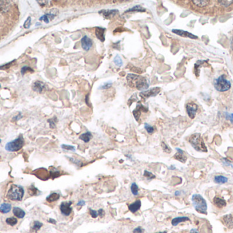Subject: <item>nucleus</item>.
<instances>
[{"instance_id": "obj_1", "label": "nucleus", "mask_w": 233, "mask_h": 233, "mask_svg": "<svg viewBox=\"0 0 233 233\" xmlns=\"http://www.w3.org/2000/svg\"><path fill=\"white\" fill-rule=\"evenodd\" d=\"M127 81L130 87H136L141 91H144L149 88V82L144 77L135 74H128L127 76Z\"/></svg>"}, {"instance_id": "obj_2", "label": "nucleus", "mask_w": 233, "mask_h": 233, "mask_svg": "<svg viewBox=\"0 0 233 233\" xmlns=\"http://www.w3.org/2000/svg\"><path fill=\"white\" fill-rule=\"evenodd\" d=\"M191 202L195 210L199 213L207 214V203L205 199L198 194H195L191 197Z\"/></svg>"}, {"instance_id": "obj_3", "label": "nucleus", "mask_w": 233, "mask_h": 233, "mask_svg": "<svg viewBox=\"0 0 233 233\" xmlns=\"http://www.w3.org/2000/svg\"><path fill=\"white\" fill-rule=\"evenodd\" d=\"M189 142L191 146L198 152H207V148L205 146L203 139L200 133H194L191 135L189 138Z\"/></svg>"}, {"instance_id": "obj_4", "label": "nucleus", "mask_w": 233, "mask_h": 233, "mask_svg": "<svg viewBox=\"0 0 233 233\" xmlns=\"http://www.w3.org/2000/svg\"><path fill=\"white\" fill-rule=\"evenodd\" d=\"M23 187L18 185H12L7 193V198L12 201H21L24 196Z\"/></svg>"}, {"instance_id": "obj_5", "label": "nucleus", "mask_w": 233, "mask_h": 233, "mask_svg": "<svg viewBox=\"0 0 233 233\" xmlns=\"http://www.w3.org/2000/svg\"><path fill=\"white\" fill-rule=\"evenodd\" d=\"M214 87L219 92H226L231 88V83L226 80L224 75H221L214 81Z\"/></svg>"}, {"instance_id": "obj_6", "label": "nucleus", "mask_w": 233, "mask_h": 233, "mask_svg": "<svg viewBox=\"0 0 233 233\" xmlns=\"http://www.w3.org/2000/svg\"><path fill=\"white\" fill-rule=\"evenodd\" d=\"M24 138L22 135H21L19 137L15 139L13 141L7 143L5 149L9 152H16L22 148L24 145Z\"/></svg>"}, {"instance_id": "obj_7", "label": "nucleus", "mask_w": 233, "mask_h": 233, "mask_svg": "<svg viewBox=\"0 0 233 233\" xmlns=\"http://www.w3.org/2000/svg\"><path fill=\"white\" fill-rule=\"evenodd\" d=\"M72 202V201L69 202H63L60 205L59 209L61 210V213L62 215L64 216H69L72 212V208L71 207Z\"/></svg>"}, {"instance_id": "obj_8", "label": "nucleus", "mask_w": 233, "mask_h": 233, "mask_svg": "<svg viewBox=\"0 0 233 233\" xmlns=\"http://www.w3.org/2000/svg\"><path fill=\"white\" fill-rule=\"evenodd\" d=\"M160 92V88L159 87H156V88H153L151 89H150L149 90H146V91H142L140 92L139 95L141 96V98L144 99H148L149 97H153V96H156L159 94Z\"/></svg>"}, {"instance_id": "obj_9", "label": "nucleus", "mask_w": 233, "mask_h": 233, "mask_svg": "<svg viewBox=\"0 0 233 233\" xmlns=\"http://www.w3.org/2000/svg\"><path fill=\"white\" fill-rule=\"evenodd\" d=\"M198 110V106L193 102L188 103L186 105V111L189 117L191 119H194L196 116V112Z\"/></svg>"}, {"instance_id": "obj_10", "label": "nucleus", "mask_w": 233, "mask_h": 233, "mask_svg": "<svg viewBox=\"0 0 233 233\" xmlns=\"http://www.w3.org/2000/svg\"><path fill=\"white\" fill-rule=\"evenodd\" d=\"M148 111H149L148 108L144 107L143 105L141 104V101H139V102L137 104V105H136V108L135 109L132 113H133V115L134 116L135 119H136L137 122H138L139 118H140V117H141V113L142 112H147Z\"/></svg>"}, {"instance_id": "obj_11", "label": "nucleus", "mask_w": 233, "mask_h": 233, "mask_svg": "<svg viewBox=\"0 0 233 233\" xmlns=\"http://www.w3.org/2000/svg\"><path fill=\"white\" fill-rule=\"evenodd\" d=\"M33 174L36 176V177L39 178L40 179L44 180H47L48 177H49L47 170L44 168H40L36 170H34V172H33Z\"/></svg>"}, {"instance_id": "obj_12", "label": "nucleus", "mask_w": 233, "mask_h": 233, "mask_svg": "<svg viewBox=\"0 0 233 233\" xmlns=\"http://www.w3.org/2000/svg\"><path fill=\"white\" fill-rule=\"evenodd\" d=\"M81 47L86 51H89L93 45V41L87 36H85L81 39Z\"/></svg>"}, {"instance_id": "obj_13", "label": "nucleus", "mask_w": 233, "mask_h": 233, "mask_svg": "<svg viewBox=\"0 0 233 233\" xmlns=\"http://www.w3.org/2000/svg\"><path fill=\"white\" fill-rule=\"evenodd\" d=\"M32 89L33 91L38 93H42L47 90V85L44 83L40 81H36L32 85Z\"/></svg>"}, {"instance_id": "obj_14", "label": "nucleus", "mask_w": 233, "mask_h": 233, "mask_svg": "<svg viewBox=\"0 0 233 233\" xmlns=\"http://www.w3.org/2000/svg\"><path fill=\"white\" fill-rule=\"evenodd\" d=\"M172 32L174 34H176V35H179L181 37H186V38H190L191 39H197L198 36H195L192 34H191L187 31H184V30L181 29H172Z\"/></svg>"}, {"instance_id": "obj_15", "label": "nucleus", "mask_w": 233, "mask_h": 233, "mask_svg": "<svg viewBox=\"0 0 233 233\" xmlns=\"http://www.w3.org/2000/svg\"><path fill=\"white\" fill-rule=\"evenodd\" d=\"M119 13L118 10L113 9V10H102L99 11V13L102 14L103 17L107 18V19H110V18L114 17L115 15Z\"/></svg>"}, {"instance_id": "obj_16", "label": "nucleus", "mask_w": 233, "mask_h": 233, "mask_svg": "<svg viewBox=\"0 0 233 233\" xmlns=\"http://www.w3.org/2000/svg\"><path fill=\"white\" fill-rule=\"evenodd\" d=\"M222 221L224 224L229 228L232 229L233 228V215L232 214H227V215H224L222 217Z\"/></svg>"}, {"instance_id": "obj_17", "label": "nucleus", "mask_w": 233, "mask_h": 233, "mask_svg": "<svg viewBox=\"0 0 233 233\" xmlns=\"http://www.w3.org/2000/svg\"><path fill=\"white\" fill-rule=\"evenodd\" d=\"M54 11H55V10H52V11H51L50 13H48L47 14H45L44 15H43L42 17H41L40 18V21H44L46 23H48L51 21H52V19H54L55 17L57 16V13H55Z\"/></svg>"}, {"instance_id": "obj_18", "label": "nucleus", "mask_w": 233, "mask_h": 233, "mask_svg": "<svg viewBox=\"0 0 233 233\" xmlns=\"http://www.w3.org/2000/svg\"><path fill=\"white\" fill-rule=\"evenodd\" d=\"M213 205L218 209H222L226 206V201L224 198L218 196L214 197L213 199Z\"/></svg>"}, {"instance_id": "obj_19", "label": "nucleus", "mask_w": 233, "mask_h": 233, "mask_svg": "<svg viewBox=\"0 0 233 233\" xmlns=\"http://www.w3.org/2000/svg\"><path fill=\"white\" fill-rule=\"evenodd\" d=\"M95 34L97 39H99L101 42L103 43L105 40L104 34L106 32V29L100 27H96Z\"/></svg>"}, {"instance_id": "obj_20", "label": "nucleus", "mask_w": 233, "mask_h": 233, "mask_svg": "<svg viewBox=\"0 0 233 233\" xmlns=\"http://www.w3.org/2000/svg\"><path fill=\"white\" fill-rule=\"evenodd\" d=\"M176 150H177V153H176L174 155L175 159L179 161H181V162L182 163H186V160H187V157L185 155H184L183 150H182L181 149H180L179 148H176Z\"/></svg>"}, {"instance_id": "obj_21", "label": "nucleus", "mask_w": 233, "mask_h": 233, "mask_svg": "<svg viewBox=\"0 0 233 233\" xmlns=\"http://www.w3.org/2000/svg\"><path fill=\"white\" fill-rule=\"evenodd\" d=\"M141 207V202L140 200L135 201L128 206V209L132 213H136Z\"/></svg>"}, {"instance_id": "obj_22", "label": "nucleus", "mask_w": 233, "mask_h": 233, "mask_svg": "<svg viewBox=\"0 0 233 233\" xmlns=\"http://www.w3.org/2000/svg\"><path fill=\"white\" fill-rule=\"evenodd\" d=\"M190 221V218L188 217H186V216L177 217H175L172 219L171 224L172 225L176 226V225H177L181 223V222H184V221Z\"/></svg>"}, {"instance_id": "obj_23", "label": "nucleus", "mask_w": 233, "mask_h": 233, "mask_svg": "<svg viewBox=\"0 0 233 233\" xmlns=\"http://www.w3.org/2000/svg\"><path fill=\"white\" fill-rule=\"evenodd\" d=\"M214 182L218 185H222V184H225L228 182V179L226 176H223V175H217L214 177Z\"/></svg>"}, {"instance_id": "obj_24", "label": "nucleus", "mask_w": 233, "mask_h": 233, "mask_svg": "<svg viewBox=\"0 0 233 233\" xmlns=\"http://www.w3.org/2000/svg\"><path fill=\"white\" fill-rule=\"evenodd\" d=\"M13 214L14 216H16L17 218L22 219V218H23L25 217V212L21 208L16 207V206H15V207L13 208Z\"/></svg>"}, {"instance_id": "obj_25", "label": "nucleus", "mask_w": 233, "mask_h": 233, "mask_svg": "<svg viewBox=\"0 0 233 233\" xmlns=\"http://www.w3.org/2000/svg\"><path fill=\"white\" fill-rule=\"evenodd\" d=\"M12 209V206L10 203H3L0 206V212L3 214L8 213Z\"/></svg>"}, {"instance_id": "obj_26", "label": "nucleus", "mask_w": 233, "mask_h": 233, "mask_svg": "<svg viewBox=\"0 0 233 233\" xmlns=\"http://www.w3.org/2000/svg\"><path fill=\"white\" fill-rule=\"evenodd\" d=\"M92 137H93V135H92V133L89 132V131H87V132L81 134L80 135L79 139H80V140H81L82 141H83L84 142H85V143H88L90 140H92Z\"/></svg>"}, {"instance_id": "obj_27", "label": "nucleus", "mask_w": 233, "mask_h": 233, "mask_svg": "<svg viewBox=\"0 0 233 233\" xmlns=\"http://www.w3.org/2000/svg\"><path fill=\"white\" fill-rule=\"evenodd\" d=\"M60 198V194L59 193H52L48 196L47 197V201L48 202H53L58 200Z\"/></svg>"}, {"instance_id": "obj_28", "label": "nucleus", "mask_w": 233, "mask_h": 233, "mask_svg": "<svg viewBox=\"0 0 233 233\" xmlns=\"http://www.w3.org/2000/svg\"><path fill=\"white\" fill-rule=\"evenodd\" d=\"M10 5L9 1H0V12H6Z\"/></svg>"}, {"instance_id": "obj_29", "label": "nucleus", "mask_w": 233, "mask_h": 233, "mask_svg": "<svg viewBox=\"0 0 233 233\" xmlns=\"http://www.w3.org/2000/svg\"><path fill=\"white\" fill-rule=\"evenodd\" d=\"M146 10L142 8L141 6H135L133 8H131L127 10L125 13H143L145 12Z\"/></svg>"}, {"instance_id": "obj_30", "label": "nucleus", "mask_w": 233, "mask_h": 233, "mask_svg": "<svg viewBox=\"0 0 233 233\" xmlns=\"http://www.w3.org/2000/svg\"><path fill=\"white\" fill-rule=\"evenodd\" d=\"M192 3L195 6H196L199 8H203L207 6L209 3V1H206V0H194Z\"/></svg>"}, {"instance_id": "obj_31", "label": "nucleus", "mask_w": 233, "mask_h": 233, "mask_svg": "<svg viewBox=\"0 0 233 233\" xmlns=\"http://www.w3.org/2000/svg\"><path fill=\"white\" fill-rule=\"evenodd\" d=\"M50 169H51L50 171H49L50 176L52 179H54L57 178V177H59V175H60V171L58 170V169H57L56 168H54V167H51Z\"/></svg>"}, {"instance_id": "obj_32", "label": "nucleus", "mask_w": 233, "mask_h": 233, "mask_svg": "<svg viewBox=\"0 0 233 233\" xmlns=\"http://www.w3.org/2000/svg\"><path fill=\"white\" fill-rule=\"evenodd\" d=\"M28 193L31 195H37L40 194V191L36 187L32 185L28 188Z\"/></svg>"}, {"instance_id": "obj_33", "label": "nucleus", "mask_w": 233, "mask_h": 233, "mask_svg": "<svg viewBox=\"0 0 233 233\" xmlns=\"http://www.w3.org/2000/svg\"><path fill=\"white\" fill-rule=\"evenodd\" d=\"M206 63V61H204V60H198V61L195 64V74H196L197 76L199 75V69H200L201 66L203 65V64Z\"/></svg>"}, {"instance_id": "obj_34", "label": "nucleus", "mask_w": 233, "mask_h": 233, "mask_svg": "<svg viewBox=\"0 0 233 233\" xmlns=\"http://www.w3.org/2000/svg\"><path fill=\"white\" fill-rule=\"evenodd\" d=\"M130 190H131V192L132 193V194L134 195H135V196L138 195V186L137 185V184L136 183H133L132 184H131V187H130Z\"/></svg>"}, {"instance_id": "obj_35", "label": "nucleus", "mask_w": 233, "mask_h": 233, "mask_svg": "<svg viewBox=\"0 0 233 233\" xmlns=\"http://www.w3.org/2000/svg\"><path fill=\"white\" fill-rule=\"evenodd\" d=\"M6 222L7 224L13 226V225H15L17 224L18 221L15 217H8L6 220Z\"/></svg>"}, {"instance_id": "obj_36", "label": "nucleus", "mask_w": 233, "mask_h": 233, "mask_svg": "<svg viewBox=\"0 0 233 233\" xmlns=\"http://www.w3.org/2000/svg\"><path fill=\"white\" fill-rule=\"evenodd\" d=\"M145 129L149 134H152L155 131V127L151 126L147 123H145Z\"/></svg>"}, {"instance_id": "obj_37", "label": "nucleus", "mask_w": 233, "mask_h": 233, "mask_svg": "<svg viewBox=\"0 0 233 233\" xmlns=\"http://www.w3.org/2000/svg\"><path fill=\"white\" fill-rule=\"evenodd\" d=\"M113 62H114V63L116 65V66H117L119 67H121L123 65L122 60H121V57H120V56L119 55H116V57L114 58Z\"/></svg>"}, {"instance_id": "obj_38", "label": "nucleus", "mask_w": 233, "mask_h": 233, "mask_svg": "<svg viewBox=\"0 0 233 233\" xmlns=\"http://www.w3.org/2000/svg\"><path fill=\"white\" fill-rule=\"evenodd\" d=\"M42 226V224L40 222V221H35L34 222H33V227H32V229L33 230L35 231H37L39 230L41 228V227Z\"/></svg>"}, {"instance_id": "obj_39", "label": "nucleus", "mask_w": 233, "mask_h": 233, "mask_svg": "<svg viewBox=\"0 0 233 233\" xmlns=\"http://www.w3.org/2000/svg\"><path fill=\"white\" fill-rule=\"evenodd\" d=\"M57 118L56 117L48 120V122L49 123V125L51 129H54V128H55L56 123H57Z\"/></svg>"}, {"instance_id": "obj_40", "label": "nucleus", "mask_w": 233, "mask_h": 233, "mask_svg": "<svg viewBox=\"0 0 233 233\" xmlns=\"http://www.w3.org/2000/svg\"><path fill=\"white\" fill-rule=\"evenodd\" d=\"M161 148H162L163 150L165 153H171V151H172L171 148L169 147V146L165 142H161Z\"/></svg>"}, {"instance_id": "obj_41", "label": "nucleus", "mask_w": 233, "mask_h": 233, "mask_svg": "<svg viewBox=\"0 0 233 233\" xmlns=\"http://www.w3.org/2000/svg\"><path fill=\"white\" fill-rule=\"evenodd\" d=\"M143 176H145V177H146V179H147L148 180H152V179L156 178V176L155 175L153 174L151 172H149L147 170H145Z\"/></svg>"}, {"instance_id": "obj_42", "label": "nucleus", "mask_w": 233, "mask_h": 233, "mask_svg": "<svg viewBox=\"0 0 233 233\" xmlns=\"http://www.w3.org/2000/svg\"><path fill=\"white\" fill-rule=\"evenodd\" d=\"M68 159H70L71 162H72L74 164L77 165V166H82V163L81 162L80 160L75 159L74 158H72V157H68Z\"/></svg>"}, {"instance_id": "obj_43", "label": "nucleus", "mask_w": 233, "mask_h": 233, "mask_svg": "<svg viewBox=\"0 0 233 233\" xmlns=\"http://www.w3.org/2000/svg\"><path fill=\"white\" fill-rule=\"evenodd\" d=\"M33 69H32V68H30L29 66H23L21 69V74L22 75H25L26 73H28V72H33Z\"/></svg>"}, {"instance_id": "obj_44", "label": "nucleus", "mask_w": 233, "mask_h": 233, "mask_svg": "<svg viewBox=\"0 0 233 233\" xmlns=\"http://www.w3.org/2000/svg\"><path fill=\"white\" fill-rule=\"evenodd\" d=\"M62 148L63 150H72V151H75V150H76V148H75L74 146H70V145L62 144Z\"/></svg>"}, {"instance_id": "obj_45", "label": "nucleus", "mask_w": 233, "mask_h": 233, "mask_svg": "<svg viewBox=\"0 0 233 233\" xmlns=\"http://www.w3.org/2000/svg\"><path fill=\"white\" fill-rule=\"evenodd\" d=\"M217 2L224 7H228L233 3V1H217Z\"/></svg>"}, {"instance_id": "obj_46", "label": "nucleus", "mask_w": 233, "mask_h": 233, "mask_svg": "<svg viewBox=\"0 0 233 233\" xmlns=\"http://www.w3.org/2000/svg\"><path fill=\"white\" fill-rule=\"evenodd\" d=\"M89 213L91 215L92 217L93 218H97V216H98V213H97V211L95 210H93L92 209H89Z\"/></svg>"}, {"instance_id": "obj_47", "label": "nucleus", "mask_w": 233, "mask_h": 233, "mask_svg": "<svg viewBox=\"0 0 233 233\" xmlns=\"http://www.w3.org/2000/svg\"><path fill=\"white\" fill-rule=\"evenodd\" d=\"M112 85V82L111 81H108V82H107L105 83L104 84H103L101 87L99 88V89H102V90H104V89H107V88H109Z\"/></svg>"}, {"instance_id": "obj_48", "label": "nucleus", "mask_w": 233, "mask_h": 233, "mask_svg": "<svg viewBox=\"0 0 233 233\" xmlns=\"http://www.w3.org/2000/svg\"><path fill=\"white\" fill-rule=\"evenodd\" d=\"M31 21H32V20H31V17H29L27 18V19L26 20V21L25 22V23H24V28H26V29L29 28L30 25H31Z\"/></svg>"}, {"instance_id": "obj_49", "label": "nucleus", "mask_w": 233, "mask_h": 233, "mask_svg": "<svg viewBox=\"0 0 233 233\" xmlns=\"http://www.w3.org/2000/svg\"><path fill=\"white\" fill-rule=\"evenodd\" d=\"M222 162H223V163H224V165H227V166H230V167H231V168H233V165H232V163L231 162V161H228V160L226 159H225V158H224V159H222Z\"/></svg>"}, {"instance_id": "obj_50", "label": "nucleus", "mask_w": 233, "mask_h": 233, "mask_svg": "<svg viewBox=\"0 0 233 233\" xmlns=\"http://www.w3.org/2000/svg\"><path fill=\"white\" fill-rule=\"evenodd\" d=\"M144 230L142 229L141 226H138V227H136V228L134 229L133 230V233H142L143 232Z\"/></svg>"}, {"instance_id": "obj_51", "label": "nucleus", "mask_w": 233, "mask_h": 233, "mask_svg": "<svg viewBox=\"0 0 233 233\" xmlns=\"http://www.w3.org/2000/svg\"><path fill=\"white\" fill-rule=\"evenodd\" d=\"M14 62H15V60H13L12 62L7 63V65H6L1 66H0V69H8V68L10 67V66H11V65H12V63H13Z\"/></svg>"}, {"instance_id": "obj_52", "label": "nucleus", "mask_w": 233, "mask_h": 233, "mask_svg": "<svg viewBox=\"0 0 233 233\" xmlns=\"http://www.w3.org/2000/svg\"><path fill=\"white\" fill-rule=\"evenodd\" d=\"M97 213H98V216H100V217H103L105 215V212L102 209H99L98 211H97Z\"/></svg>"}, {"instance_id": "obj_53", "label": "nucleus", "mask_w": 233, "mask_h": 233, "mask_svg": "<svg viewBox=\"0 0 233 233\" xmlns=\"http://www.w3.org/2000/svg\"><path fill=\"white\" fill-rule=\"evenodd\" d=\"M37 2L39 3V4L41 6H45L48 5L47 3H49L50 2H48V1H37Z\"/></svg>"}, {"instance_id": "obj_54", "label": "nucleus", "mask_w": 233, "mask_h": 233, "mask_svg": "<svg viewBox=\"0 0 233 233\" xmlns=\"http://www.w3.org/2000/svg\"><path fill=\"white\" fill-rule=\"evenodd\" d=\"M227 119L230 120L233 123V114H227Z\"/></svg>"}, {"instance_id": "obj_55", "label": "nucleus", "mask_w": 233, "mask_h": 233, "mask_svg": "<svg viewBox=\"0 0 233 233\" xmlns=\"http://www.w3.org/2000/svg\"><path fill=\"white\" fill-rule=\"evenodd\" d=\"M85 205V202L84 200H80L79 202H78L77 203V206H84Z\"/></svg>"}, {"instance_id": "obj_56", "label": "nucleus", "mask_w": 233, "mask_h": 233, "mask_svg": "<svg viewBox=\"0 0 233 233\" xmlns=\"http://www.w3.org/2000/svg\"><path fill=\"white\" fill-rule=\"evenodd\" d=\"M48 222H49V223L53 224H56V221H55V220H53V219H49V220H48Z\"/></svg>"}, {"instance_id": "obj_57", "label": "nucleus", "mask_w": 233, "mask_h": 233, "mask_svg": "<svg viewBox=\"0 0 233 233\" xmlns=\"http://www.w3.org/2000/svg\"><path fill=\"white\" fill-rule=\"evenodd\" d=\"M181 191H176L175 193V195H176V196H179V195H181Z\"/></svg>"}, {"instance_id": "obj_58", "label": "nucleus", "mask_w": 233, "mask_h": 233, "mask_svg": "<svg viewBox=\"0 0 233 233\" xmlns=\"http://www.w3.org/2000/svg\"><path fill=\"white\" fill-rule=\"evenodd\" d=\"M190 233H198V230H196V229L193 228V229H191V230H190Z\"/></svg>"}, {"instance_id": "obj_59", "label": "nucleus", "mask_w": 233, "mask_h": 233, "mask_svg": "<svg viewBox=\"0 0 233 233\" xmlns=\"http://www.w3.org/2000/svg\"><path fill=\"white\" fill-rule=\"evenodd\" d=\"M22 117V116L21 115V114H18V116H17V117H14V120H19Z\"/></svg>"}, {"instance_id": "obj_60", "label": "nucleus", "mask_w": 233, "mask_h": 233, "mask_svg": "<svg viewBox=\"0 0 233 233\" xmlns=\"http://www.w3.org/2000/svg\"><path fill=\"white\" fill-rule=\"evenodd\" d=\"M168 169H169V170H175L176 168L174 166V165H171V167L168 168Z\"/></svg>"}, {"instance_id": "obj_61", "label": "nucleus", "mask_w": 233, "mask_h": 233, "mask_svg": "<svg viewBox=\"0 0 233 233\" xmlns=\"http://www.w3.org/2000/svg\"><path fill=\"white\" fill-rule=\"evenodd\" d=\"M157 233H167L166 231H164V232H157Z\"/></svg>"}, {"instance_id": "obj_62", "label": "nucleus", "mask_w": 233, "mask_h": 233, "mask_svg": "<svg viewBox=\"0 0 233 233\" xmlns=\"http://www.w3.org/2000/svg\"><path fill=\"white\" fill-rule=\"evenodd\" d=\"M0 143H1V139H0Z\"/></svg>"}, {"instance_id": "obj_63", "label": "nucleus", "mask_w": 233, "mask_h": 233, "mask_svg": "<svg viewBox=\"0 0 233 233\" xmlns=\"http://www.w3.org/2000/svg\"><path fill=\"white\" fill-rule=\"evenodd\" d=\"M0 87H1V85H0Z\"/></svg>"}]
</instances>
